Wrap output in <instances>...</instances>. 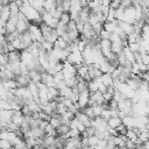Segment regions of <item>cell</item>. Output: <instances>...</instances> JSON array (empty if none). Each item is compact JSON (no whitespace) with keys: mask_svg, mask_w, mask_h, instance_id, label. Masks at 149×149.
<instances>
[{"mask_svg":"<svg viewBox=\"0 0 149 149\" xmlns=\"http://www.w3.org/2000/svg\"><path fill=\"white\" fill-rule=\"evenodd\" d=\"M28 33L30 34L33 41H38V42H42L43 41V36H42V33H41V29H40L38 24L29 23V26H28Z\"/></svg>","mask_w":149,"mask_h":149,"instance_id":"6da1fadb","label":"cell"},{"mask_svg":"<svg viewBox=\"0 0 149 149\" xmlns=\"http://www.w3.org/2000/svg\"><path fill=\"white\" fill-rule=\"evenodd\" d=\"M66 61H69L71 64L76 65V64H83V56H81V51H79L78 49L74 51L69 52Z\"/></svg>","mask_w":149,"mask_h":149,"instance_id":"7a4b0ae2","label":"cell"},{"mask_svg":"<svg viewBox=\"0 0 149 149\" xmlns=\"http://www.w3.org/2000/svg\"><path fill=\"white\" fill-rule=\"evenodd\" d=\"M88 98H90V91H88V90L79 93L78 100H77V104H78V106H79V109H81V108H84L85 106H87Z\"/></svg>","mask_w":149,"mask_h":149,"instance_id":"3957f363","label":"cell"},{"mask_svg":"<svg viewBox=\"0 0 149 149\" xmlns=\"http://www.w3.org/2000/svg\"><path fill=\"white\" fill-rule=\"evenodd\" d=\"M74 118H76L78 121H80L85 127H90V126H91V119H90L83 111L78 109V111L74 113Z\"/></svg>","mask_w":149,"mask_h":149,"instance_id":"277c9868","label":"cell"},{"mask_svg":"<svg viewBox=\"0 0 149 149\" xmlns=\"http://www.w3.org/2000/svg\"><path fill=\"white\" fill-rule=\"evenodd\" d=\"M14 79L17 83V87H20V86H24L26 87L28 85V83L30 81V78H29V74L28 73H26V74H22V73L16 74L14 77Z\"/></svg>","mask_w":149,"mask_h":149,"instance_id":"5b68a950","label":"cell"},{"mask_svg":"<svg viewBox=\"0 0 149 149\" xmlns=\"http://www.w3.org/2000/svg\"><path fill=\"white\" fill-rule=\"evenodd\" d=\"M29 23H30V22L27 21V20H17V22L15 23V29H16L20 34H22V33H24V31L28 30Z\"/></svg>","mask_w":149,"mask_h":149,"instance_id":"8992f818","label":"cell"},{"mask_svg":"<svg viewBox=\"0 0 149 149\" xmlns=\"http://www.w3.org/2000/svg\"><path fill=\"white\" fill-rule=\"evenodd\" d=\"M7 56H8V61H10V62H21V51H19V50L9 51L7 54Z\"/></svg>","mask_w":149,"mask_h":149,"instance_id":"52a82bcc","label":"cell"},{"mask_svg":"<svg viewBox=\"0 0 149 149\" xmlns=\"http://www.w3.org/2000/svg\"><path fill=\"white\" fill-rule=\"evenodd\" d=\"M69 129H70V127H69L68 125L61 123L58 127L55 128V130H56V136H63V137H64V135L69 132Z\"/></svg>","mask_w":149,"mask_h":149,"instance_id":"ba28073f","label":"cell"},{"mask_svg":"<svg viewBox=\"0 0 149 149\" xmlns=\"http://www.w3.org/2000/svg\"><path fill=\"white\" fill-rule=\"evenodd\" d=\"M20 38H21V41H22V43L24 44V47L27 48L28 45H30L34 41L31 40V36H30V34L28 33V30L27 31H24V33H22L21 35H20Z\"/></svg>","mask_w":149,"mask_h":149,"instance_id":"9c48e42d","label":"cell"},{"mask_svg":"<svg viewBox=\"0 0 149 149\" xmlns=\"http://www.w3.org/2000/svg\"><path fill=\"white\" fill-rule=\"evenodd\" d=\"M122 43H121V40H118V41H114V42H111V50L114 52V54H119L122 51Z\"/></svg>","mask_w":149,"mask_h":149,"instance_id":"30bf717a","label":"cell"},{"mask_svg":"<svg viewBox=\"0 0 149 149\" xmlns=\"http://www.w3.org/2000/svg\"><path fill=\"white\" fill-rule=\"evenodd\" d=\"M57 95H58V88H56L55 86H50V87H48V92H47L48 101L55 99Z\"/></svg>","mask_w":149,"mask_h":149,"instance_id":"8fae6325","label":"cell"},{"mask_svg":"<svg viewBox=\"0 0 149 149\" xmlns=\"http://www.w3.org/2000/svg\"><path fill=\"white\" fill-rule=\"evenodd\" d=\"M121 122H122V121H121V119H120L119 116H111V118L107 120V125H108L109 127H112V128H116Z\"/></svg>","mask_w":149,"mask_h":149,"instance_id":"7c38bea8","label":"cell"},{"mask_svg":"<svg viewBox=\"0 0 149 149\" xmlns=\"http://www.w3.org/2000/svg\"><path fill=\"white\" fill-rule=\"evenodd\" d=\"M28 74H29L30 81H33V83H35V84L40 81V78H41V73H38L36 70H29Z\"/></svg>","mask_w":149,"mask_h":149,"instance_id":"4fadbf2b","label":"cell"},{"mask_svg":"<svg viewBox=\"0 0 149 149\" xmlns=\"http://www.w3.org/2000/svg\"><path fill=\"white\" fill-rule=\"evenodd\" d=\"M68 45V43L62 38V37H57V40L54 42V47L52 48H58V49H65Z\"/></svg>","mask_w":149,"mask_h":149,"instance_id":"5bb4252c","label":"cell"},{"mask_svg":"<svg viewBox=\"0 0 149 149\" xmlns=\"http://www.w3.org/2000/svg\"><path fill=\"white\" fill-rule=\"evenodd\" d=\"M38 27H40V29H41L42 36H43V35H45V34H48V33H50V31H51V29H52L50 26H48V24H47V23H44L43 21L38 24Z\"/></svg>","mask_w":149,"mask_h":149,"instance_id":"9a60e30c","label":"cell"},{"mask_svg":"<svg viewBox=\"0 0 149 149\" xmlns=\"http://www.w3.org/2000/svg\"><path fill=\"white\" fill-rule=\"evenodd\" d=\"M8 7H9V12H10V14H17L19 13V6L15 3V1L14 0H12L9 3H8Z\"/></svg>","mask_w":149,"mask_h":149,"instance_id":"2e32d148","label":"cell"},{"mask_svg":"<svg viewBox=\"0 0 149 149\" xmlns=\"http://www.w3.org/2000/svg\"><path fill=\"white\" fill-rule=\"evenodd\" d=\"M123 10H125V8L121 7V6H119L118 8H115L114 9V17L116 20H121L122 19V15H123Z\"/></svg>","mask_w":149,"mask_h":149,"instance_id":"e0dca14e","label":"cell"},{"mask_svg":"<svg viewBox=\"0 0 149 149\" xmlns=\"http://www.w3.org/2000/svg\"><path fill=\"white\" fill-rule=\"evenodd\" d=\"M80 111H83L90 119H93L94 118V113H93V109H92V107L91 106H85L84 108H81Z\"/></svg>","mask_w":149,"mask_h":149,"instance_id":"ac0fdd59","label":"cell"},{"mask_svg":"<svg viewBox=\"0 0 149 149\" xmlns=\"http://www.w3.org/2000/svg\"><path fill=\"white\" fill-rule=\"evenodd\" d=\"M28 105V107H29V109L31 111V112H40L41 111V108H40V105L37 104V102H35L34 100L33 101H30L29 104H27Z\"/></svg>","mask_w":149,"mask_h":149,"instance_id":"d6986e66","label":"cell"},{"mask_svg":"<svg viewBox=\"0 0 149 149\" xmlns=\"http://www.w3.org/2000/svg\"><path fill=\"white\" fill-rule=\"evenodd\" d=\"M58 20L61 22H63V23H68L69 20H70V13L69 12H62V14H61V16H59Z\"/></svg>","mask_w":149,"mask_h":149,"instance_id":"ffe728a7","label":"cell"},{"mask_svg":"<svg viewBox=\"0 0 149 149\" xmlns=\"http://www.w3.org/2000/svg\"><path fill=\"white\" fill-rule=\"evenodd\" d=\"M44 133H45L47 135H54V136H56V130H55V128H54L50 123H48V125L45 126V128H44Z\"/></svg>","mask_w":149,"mask_h":149,"instance_id":"44dd1931","label":"cell"},{"mask_svg":"<svg viewBox=\"0 0 149 149\" xmlns=\"http://www.w3.org/2000/svg\"><path fill=\"white\" fill-rule=\"evenodd\" d=\"M41 44H42V47H43V49H44L45 51H49V50H51V49H52V47H54V44H52L51 42H49V41H45L44 38H43V41L41 42Z\"/></svg>","mask_w":149,"mask_h":149,"instance_id":"7402d4cb","label":"cell"},{"mask_svg":"<svg viewBox=\"0 0 149 149\" xmlns=\"http://www.w3.org/2000/svg\"><path fill=\"white\" fill-rule=\"evenodd\" d=\"M49 123H50L54 128H56V127H58V126L62 123V121H61V119H57V118L51 116V118L49 119Z\"/></svg>","mask_w":149,"mask_h":149,"instance_id":"603a6c76","label":"cell"},{"mask_svg":"<svg viewBox=\"0 0 149 149\" xmlns=\"http://www.w3.org/2000/svg\"><path fill=\"white\" fill-rule=\"evenodd\" d=\"M128 48L132 52H135L140 50V44L137 42H132V43H128Z\"/></svg>","mask_w":149,"mask_h":149,"instance_id":"cb8c5ba5","label":"cell"},{"mask_svg":"<svg viewBox=\"0 0 149 149\" xmlns=\"http://www.w3.org/2000/svg\"><path fill=\"white\" fill-rule=\"evenodd\" d=\"M100 116H101L104 120H106V121H107V120H108V119L112 116V115H111V109H109V108L102 109V111H101V114H100Z\"/></svg>","mask_w":149,"mask_h":149,"instance_id":"d4e9b609","label":"cell"},{"mask_svg":"<svg viewBox=\"0 0 149 149\" xmlns=\"http://www.w3.org/2000/svg\"><path fill=\"white\" fill-rule=\"evenodd\" d=\"M98 140H99V139H98L95 135H91V136H88V137H87V142H88V146H90V147H94V146L97 144Z\"/></svg>","mask_w":149,"mask_h":149,"instance_id":"484cf974","label":"cell"},{"mask_svg":"<svg viewBox=\"0 0 149 149\" xmlns=\"http://www.w3.org/2000/svg\"><path fill=\"white\" fill-rule=\"evenodd\" d=\"M76 29V22L73 20H69V22L66 23V31H71V30H74Z\"/></svg>","mask_w":149,"mask_h":149,"instance_id":"4316f807","label":"cell"},{"mask_svg":"<svg viewBox=\"0 0 149 149\" xmlns=\"http://www.w3.org/2000/svg\"><path fill=\"white\" fill-rule=\"evenodd\" d=\"M92 28H93V30L95 31V34L98 35V34L100 33V30L102 29V23H101V22H97V23H94V24L92 26Z\"/></svg>","mask_w":149,"mask_h":149,"instance_id":"83f0119b","label":"cell"},{"mask_svg":"<svg viewBox=\"0 0 149 149\" xmlns=\"http://www.w3.org/2000/svg\"><path fill=\"white\" fill-rule=\"evenodd\" d=\"M115 129H116V132H118L119 134H125V133H126V130H127V127L121 122V123H120Z\"/></svg>","mask_w":149,"mask_h":149,"instance_id":"f1b7e54d","label":"cell"},{"mask_svg":"<svg viewBox=\"0 0 149 149\" xmlns=\"http://www.w3.org/2000/svg\"><path fill=\"white\" fill-rule=\"evenodd\" d=\"M10 147H12V144H10L9 141L0 139V148H10Z\"/></svg>","mask_w":149,"mask_h":149,"instance_id":"f546056e","label":"cell"},{"mask_svg":"<svg viewBox=\"0 0 149 149\" xmlns=\"http://www.w3.org/2000/svg\"><path fill=\"white\" fill-rule=\"evenodd\" d=\"M141 62L144 63V64H147V65H149V56H148V52L141 54Z\"/></svg>","mask_w":149,"mask_h":149,"instance_id":"4dcf8cb0","label":"cell"},{"mask_svg":"<svg viewBox=\"0 0 149 149\" xmlns=\"http://www.w3.org/2000/svg\"><path fill=\"white\" fill-rule=\"evenodd\" d=\"M137 66H139V70H140L141 72H143V71H148V69H149V66H148L147 64L142 63V62L137 63Z\"/></svg>","mask_w":149,"mask_h":149,"instance_id":"1f68e13d","label":"cell"},{"mask_svg":"<svg viewBox=\"0 0 149 149\" xmlns=\"http://www.w3.org/2000/svg\"><path fill=\"white\" fill-rule=\"evenodd\" d=\"M76 128H77V130H78L79 133H81V132H84V130H85V128H86V127H85L80 121H78V123H77V127H76Z\"/></svg>","mask_w":149,"mask_h":149,"instance_id":"d6a6232c","label":"cell"},{"mask_svg":"<svg viewBox=\"0 0 149 149\" xmlns=\"http://www.w3.org/2000/svg\"><path fill=\"white\" fill-rule=\"evenodd\" d=\"M118 116H119L120 119H122V118H125V116H126V114H125V112H123V111L119 109V111H118Z\"/></svg>","mask_w":149,"mask_h":149,"instance_id":"836d02e7","label":"cell"},{"mask_svg":"<svg viewBox=\"0 0 149 149\" xmlns=\"http://www.w3.org/2000/svg\"><path fill=\"white\" fill-rule=\"evenodd\" d=\"M10 1H12V0H0V3H1L2 6H6V5H8Z\"/></svg>","mask_w":149,"mask_h":149,"instance_id":"e575fe53","label":"cell"},{"mask_svg":"<svg viewBox=\"0 0 149 149\" xmlns=\"http://www.w3.org/2000/svg\"><path fill=\"white\" fill-rule=\"evenodd\" d=\"M111 1H112V0H101V3H102L104 6H108Z\"/></svg>","mask_w":149,"mask_h":149,"instance_id":"d590c367","label":"cell"},{"mask_svg":"<svg viewBox=\"0 0 149 149\" xmlns=\"http://www.w3.org/2000/svg\"><path fill=\"white\" fill-rule=\"evenodd\" d=\"M114 1H116V2H119V3H120V1H121V0H114Z\"/></svg>","mask_w":149,"mask_h":149,"instance_id":"8d00e7d4","label":"cell"}]
</instances>
